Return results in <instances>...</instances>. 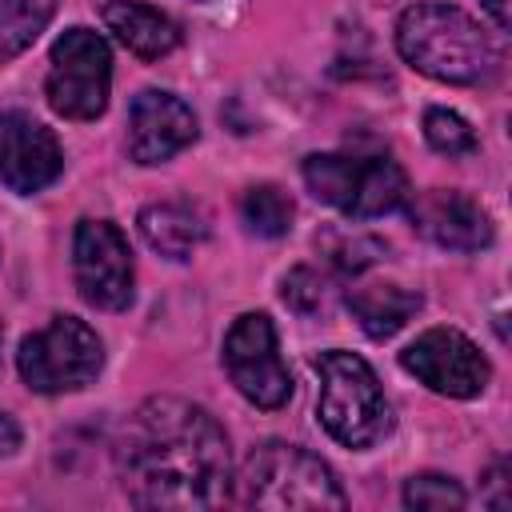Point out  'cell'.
Instances as JSON below:
<instances>
[{
  "instance_id": "1",
  "label": "cell",
  "mask_w": 512,
  "mask_h": 512,
  "mask_svg": "<svg viewBox=\"0 0 512 512\" xmlns=\"http://www.w3.org/2000/svg\"><path fill=\"white\" fill-rule=\"evenodd\" d=\"M120 480L136 508H216L232 484L228 436L208 408L152 396L124 424Z\"/></svg>"
},
{
  "instance_id": "2",
  "label": "cell",
  "mask_w": 512,
  "mask_h": 512,
  "mask_svg": "<svg viewBox=\"0 0 512 512\" xmlns=\"http://www.w3.org/2000/svg\"><path fill=\"white\" fill-rule=\"evenodd\" d=\"M396 48L400 56L444 84H492L504 68L500 44L480 28L468 12L452 4H416L396 24Z\"/></svg>"
},
{
  "instance_id": "3",
  "label": "cell",
  "mask_w": 512,
  "mask_h": 512,
  "mask_svg": "<svg viewBox=\"0 0 512 512\" xmlns=\"http://www.w3.org/2000/svg\"><path fill=\"white\" fill-rule=\"evenodd\" d=\"M236 484H240L236 496L244 508L320 512V508H344L348 504L340 480L332 476V468L320 456H312L296 444H280V440L260 444L244 460V472Z\"/></svg>"
},
{
  "instance_id": "4",
  "label": "cell",
  "mask_w": 512,
  "mask_h": 512,
  "mask_svg": "<svg viewBox=\"0 0 512 512\" xmlns=\"http://www.w3.org/2000/svg\"><path fill=\"white\" fill-rule=\"evenodd\" d=\"M316 372H320V424L324 432L344 444V448H372L376 440L388 436L392 428V408L380 392L376 372L344 348L320 352L316 356Z\"/></svg>"
},
{
  "instance_id": "5",
  "label": "cell",
  "mask_w": 512,
  "mask_h": 512,
  "mask_svg": "<svg viewBox=\"0 0 512 512\" xmlns=\"http://www.w3.org/2000/svg\"><path fill=\"white\" fill-rule=\"evenodd\" d=\"M304 184L316 200H324V204H332L356 220L396 212L412 196L404 168L388 156L320 152V156L304 160Z\"/></svg>"
},
{
  "instance_id": "6",
  "label": "cell",
  "mask_w": 512,
  "mask_h": 512,
  "mask_svg": "<svg viewBox=\"0 0 512 512\" xmlns=\"http://www.w3.org/2000/svg\"><path fill=\"white\" fill-rule=\"evenodd\" d=\"M16 368L32 392H44V396L76 392L92 384L96 372L104 368V344L84 320L52 316L40 332L24 336L16 352Z\"/></svg>"
},
{
  "instance_id": "7",
  "label": "cell",
  "mask_w": 512,
  "mask_h": 512,
  "mask_svg": "<svg viewBox=\"0 0 512 512\" xmlns=\"http://www.w3.org/2000/svg\"><path fill=\"white\" fill-rule=\"evenodd\" d=\"M112 52L92 28H68L48 52L44 96L64 120H96L108 108Z\"/></svg>"
},
{
  "instance_id": "8",
  "label": "cell",
  "mask_w": 512,
  "mask_h": 512,
  "mask_svg": "<svg viewBox=\"0 0 512 512\" xmlns=\"http://www.w3.org/2000/svg\"><path fill=\"white\" fill-rule=\"evenodd\" d=\"M224 368L244 400L272 412L292 396V376L276 348V328L264 312H244L224 336Z\"/></svg>"
},
{
  "instance_id": "9",
  "label": "cell",
  "mask_w": 512,
  "mask_h": 512,
  "mask_svg": "<svg viewBox=\"0 0 512 512\" xmlns=\"http://www.w3.org/2000/svg\"><path fill=\"white\" fill-rule=\"evenodd\" d=\"M76 288L92 308L124 312L132 304V248L112 220H80L72 236Z\"/></svg>"
},
{
  "instance_id": "10",
  "label": "cell",
  "mask_w": 512,
  "mask_h": 512,
  "mask_svg": "<svg viewBox=\"0 0 512 512\" xmlns=\"http://www.w3.org/2000/svg\"><path fill=\"white\" fill-rule=\"evenodd\" d=\"M404 372H412L420 384H428L440 396L452 400H472L488 388V360L484 352L456 328H428L400 352Z\"/></svg>"
},
{
  "instance_id": "11",
  "label": "cell",
  "mask_w": 512,
  "mask_h": 512,
  "mask_svg": "<svg viewBox=\"0 0 512 512\" xmlns=\"http://www.w3.org/2000/svg\"><path fill=\"white\" fill-rule=\"evenodd\" d=\"M60 172H64V152L52 128L32 120L28 112H0V180L12 192L32 196L48 188Z\"/></svg>"
},
{
  "instance_id": "12",
  "label": "cell",
  "mask_w": 512,
  "mask_h": 512,
  "mask_svg": "<svg viewBox=\"0 0 512 512\" xmlns=\"http://www.w3.org/2000/svg\"><path fill=\"white\" fill-rule=\"evenodd\" d=\"M196 140L192 108L160 88H148L132 100L128 112V152L136 164H164Z\"/></svg>"
},
{
  "instance_id": "13",
  "label": "cell",
  "mask_w": 512,
  "mask_h": 512,
  "mask_svg": "<svg viewBox=\"0 0 512 512\" xmlns=\"http://www.w3.org/2000/svg\"><path fill=\"white\" fill-rule=\"evenodd\" d=\"M412 224L448 252H480L492 244V220L488 212L452 188H428L412 200Z\"/></svg>"
},
{
  "instance_id": "14",
  "label": "cell",
  "mask_w": 512,
  "mask_h": 512,
  "mask_svg": "<svg viewBox=\"0 0 512 512\" xmlns=\"http://www.w3.org/2000/svg\"><path fill=\"white\" fill-rule=\"evenodd\" d=\"M104 24L140 60H160V56H168L180 44L176 20L164 16L152 4H140V0H112V4H104Z\"/></svg>"
},
{
  "instance_id": "15",
  "label": "cell",
  "mask_w": 512,
  "mask_h": 512,
  "mask_svg": "<svg viewBox=\"0 0 512 512\" xmlns=\"http://www.w3.org/2000/svg\"><path fill=\"white\" fill-rule=\"evenodd\" d=\"M420 292L400 288V284H360L348 292V308L356 316V324L372 336V340H388L396 336L416 312H420Z\"/></svg>"
},
{
  "instance_id": "16",
  "label": "cell",
  "mask_w": 512,
  "mask_h": 512,
  "mask_svg": "<svg viewBox=\"0 0 512 512\" xmlns=\"http://www.w3.org/2000/svg\"><path fill=\"white\" fill-rule=\"evenodd\" d=\"M140 236L148 240L152 252H160L168 260H188L204 244L208 224L188 204H148L140 212Z\"/></svg>"
},
{
  "instance_id": "17",
  "label": "cell",
  "mask_w": 512,
  "mask_h": 512,
  "mask_svg": "<svg viewBox=\"0 0 512 512\" xmlns=\"http://www.w3.org/2000/svg\"><path fill=\"white\" fill-rule=\"evenodd\" d=\"M56 0H0V60L24 52L52 20Z\"/></svg>"
},
{
  "instance_id": "18",
  "label": "cell",
  "mask_w": 512,
  "mask_h": 512,
  "mask_svg": "<svg viewBox=\"0 0 512 512\" xmlns=\"http://www.w3.org/2000/svg\"><path fill=\"white\" fill-rule=\"evenodd\" d=\"M240 220L256 236H284L292 228V200L276 184H252L240 196Z\"/></svg>"
},
{
  "instance_id": "19",
  "label": "cell",
  "mask_w": 512,
  "mask_h": 512,
  "mask_svg": "<svg viewBox=\"0 0 512 512\" xmlns=\"http://www.w3.org/2000/svg\"><path fill=\"white\" fill-rule=\"evenodd\" d=\"M424 140L440 156H472L476 152V132L468 128L464 116H456L448 108H428L424 112Z\"/></svg>"
},
{
  "instance_id": "20",
  "label": "cell",
  "mask_w": 512,
  "mask_h": 512,
  "mask_svg": "<svg viewBox=\"0 0 512 512\" xmlns=\"http://www.w3.org/2000/svg\"><path fill=\"white\" fill-rule=\"evenodd\" d=\"M404 504L420 508V512H448V508H464V488L452 476L440 472H420L404 484Z\"/></svg>"
},
{
  "instance_id": "21",
  "label": "cell",
  "mask_w": 512,
  "mask_h": 512,
  "mask_svg": "<svg viewBox=\"0 0 512 512\" xmlns=\"http://www.w3.org/2000/svg\"><path fill=\"white\" fill-rule=\"evenodd\" d=\"M324 252H328V260H332L340 272H360V268H368L372 260H380L384 244L372 240V236H364V232H328V236H324Z\"/></svg>"
},
{
  "instance_id": "22",
  "label": "cell",
  "mask_w": 512,
  "mask_h": 512,
  "mask_svg": "<svg viewBox=\"0 0 512 512\" xmlns=\"http://www.w3.org/2000/svg\"><path fill=\"white\" fill-rule=\"evenodd\" d=\"M284 304H292L304 316L320 312L324 308V284H320V276L312 268H292L284 276Z\"/></svg>"
},
{
  "instance_id": "23",
  "label": "cell",
  "mask_w": 512,
  "mask_h": 512,
  "mask_svg": "<svg viewBox=\"0 0 512 512\" xmlns=\"http://www.w3.org/2000/svg\"><path fill=\"white\" fill-rule=\"evenodd\" d=\"M20 448V424L0 412V456H12Z\"/></svg>"
},
{
  "instance_id": "24",
  "label": "cell",
  "mask_w": 512,
  "mask_h": 512,
  "mask_svg": "<svg viewBox=\"0 0 512 512\" xmlns=\"http://www.w3.org/2000/svg\"><path fill=\"white\" fill-rule=\"evenodd\" d=\"M488 488H504V464H496L492 472H488ZM492 508H508V496H484Z\"/></svg>"
},
{
  "instance_id": "25",
  "label": "cell",
  "mask_w": 512,
  "mask_h": 512,
  "mask_svg": "<svg viewBox=\"0 0 512 512\" xmlns=\"http://www.w3.org/2000/svg\"><path fill=\"white\" fill-rule=\"evenodd\" d=\"M484 8H488V16L496 20V28L504 32V28H508V20H512V16H508V0H484Z\"/></svg>"
}]
</instances>
